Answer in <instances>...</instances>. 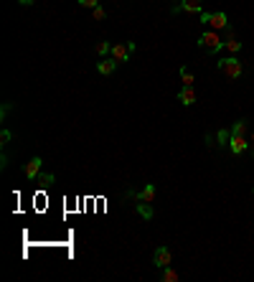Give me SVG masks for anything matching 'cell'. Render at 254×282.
<instances>
[{"instance_id": "obj_1", "label": "cell", "mask_w": 254, "mask_h": 282, "mask_svg": "<svg viewBox=\"0 0 254 282\" xmlns=\"http://www.w3.org/2000/svg\"><path fill=\"white\" fill-rule=\"evenodd\" d=\"M198 46H201L203 51H208V54H219V51L224 49V41H221L219 31H203V33L198 36Z\"/></svg>"}, {"instance_id": "obj_2", "label": "cell", "mask_w": 254, "mask_h": 282, "mask_svg": "<svg viewBox=\"0 0 254 282\" xmlns=\"http://www.w3.org/2000/svg\"><path fill=\"white\" fill-rule=\"evenodd\" d=\"M216 66H219V71L226 76V79H231V82H234V79H239L241 76V61L236 59V56H226V59H219L216 61Z\"/></svg>"}, {"instance_id": "obj_3", "label": "cell", "mask_w": 254, "mask_h": 282, "mask_svg": "<svg viewBox=\"0 0 254 282\" xmlns=\"http://www.w3.org/2000/svg\"><path fill=\"white\" fill-rule=\"evenodd\" d=\"M133 51H135V44H133V41L114 44V46H112V59H114V61H119V64H124L127 59L133 56Z\"/></svg>"}, {"instance_id": "obj_4", "label": "cell", "mask_w": 254, "mask_h": 282, "mask_svg": "<svg viewBox=\"0 0 254 282\" xmlns=\"http://www.w3.org/2000/svg\"><path fill=\"white\" fill-rule=\"evenodd\" d=\"M130 198H135V201H145V204H153L155 201V196H158V188L153 186V183H148L145 188H140V191H133V193H127Z\"/></svg>"}, {"instance_id": "obj_5", "label": "cell", "mask_w": 254, "mask_h": 282, "mask_svg": "<svg viewBox=\"0 0 254 282\" xmlns=\"http://www.w3.org/2000/svg\"><path fill=\"white\" fill-rule=\"evenodd\" d=\"M171 259H173V252L168 249V247H158V249L153 252V264H155L158 269L168 267V264H171Z\"/></svg>"}, {"instance_id": "obj_6", "label": "cell", "mask_w": 254, "mask_h": 282, "mask_svg": "<svg viewBox=\"0 0 254 282\" xmlns=\"http://www.w3.org/2000/svg\"><path fill=\"white\" fill-rule=\"evenodd\" d=\"M41 166H44V160H41L38 155H36V158H31V160H28V163H26L23 173H26V178H28L31 183H33V181H36V178L41 176Z\"/></svg>"}, {"instance_id": "obj_7", "label": "cell", "mask_w": 254, "mask_h": 282, "mask_svg": "<svg viewBox=\"0 0 254 282\" xmlns=\"http://www.w3.org/2000/svg\"><path fill=\"white\" fill-rule=\"evenodd\" d=\"M173 13H193V16H201V0H181V3L173 8Z\"/></svg>"}, {"instance_id": "obj_8", "label": "cell", "mask_w": 254, "mask_h": 282, "mask_svg": "<svg viewBox=\"0 0 254 282\" xmlns=\"http://www.w3.org/2000/svg\"><path fill=\"white\" fill-rule=\"evenodd\" d=\"M208 26L214 28V31H226V28H231L224 11H219V13H208Z\"/></svg>"}, {"instance_id": "obj_9", "label": "cell", "mask_w": 254, "mask_h": 282, "mask_svg": "<svg viewBox=\"0 0 254 282\" xmlns=\"http://www.w3.org/2000/svg\"><path fill=\"white\" fill-rule=\"evenodd\" d=\"M229 150H231V155H244V153L249 150V143H246L241 135H231V140H229Z\"/></svg>"}, {"instance_id": "obj_10", "label": "cell", "mask_w": 254, "mask_h": 282, "mask_svg": "<svg viewBox=\"0 0 254 282\" xmlns=\"http://www.w3.org/2000/svg\"><path fill=\"white\" fill-rule=\"evenodd\" d=\"M196 99H198V94H196V89H193V87H183V89L178 92V102H181L183 107L196 104Z\"/></svg>"}, {"instance_id": "obj_11", "label": "cell", "mask_w": 254, "mask_h": 282, "mask_svg": "<svg viewBox=\"0 0 254 282\" xmlns=\"http://www.w3.org/2000/svg\"><path fill=\"white\" fill-rule=\"evenodd\" d=\"M117 64H119V61H114V59H104V61L97 64V74H99V76H109V74L117 69Z\"/></svg>"}, {"instance_id": "obj_12", "label": "cell", "mask_w": 254, "mask_h": 282, "mask_svg": "<svg viewBox=\"0 0 254 282\" xmlns=\"http://www.w3.org/2000/svg\"><path fill=\"white\" fill-rule=\"evenodd\" d=\"M224 49H226L229 54H239V51H241V41L229 33V41H224Z\"/></svg>"}, {"instance_id": "obj_13", "label": "cell", "mask_w": 254, "mask_h": 282, "mask_svg": "<svg viewBox=\"0 0 254 282\" xmlns=\"http://www.w3.org/2000/svg\"><path fill=\"white\" fill-rule=\"evenodd\" d=\"M160 279H163V282H178V272L171 269V264H168V267L160 269Z\"/></svg>"}, {"instance_id": "obj_14", "label": "cell", "mask_w": 254, "mask_h": 282, "mask_svg": "<svg viewBox=\"0 0 254 282\" xmlns=\"http://www.w3.org/2000/svg\"><path fill=\"white\" fill-rule=\"evenodd\" d=\"M246 130H249V122H246V119H236V122L231 125V135H246Z\"/></svg>"}, {"instance_id": "obj_15", "label": "cell", "mask_w": 254, "mask_h": 282, "mask_svg": "<svg viewBox=\"0 0 254 282\" xmlns=\"http://www.w3.org/2000/svg\"><path fill=\"white\" fill-rule=\"evenodd\" d=\"M138 214H140L145 221H150V219H153V206L145 204V201H140V204H138Z\"/></svg>"}, {"instance_id": "obj_16", "label": "cell", "mask_w": 254, "mask_h": 282, "mask_svg": "<svg viewBox=\"0 0 254 282\" xmlns=\"http://www.w3.org/2000/svg\"><path fill=\"white\" fill-rule=\"evenodd\" d=\"M229 140H231V130H219V132H216L219 148H229Z\"/></svg>"}, {"instance_id": "obj_17", "label": "cell", "mask_w": 254, "mask_h": 282, "mask_svg": "<svg viewBox=\"0 0 254 282\" xmlns=\"http://www.w3.org/2000/svg\"><path fill=\"white\" fill-rule=\"evenodd\" d=\"M178 74H181V82H183V87H193V74H191L186 66H181V71H178Z\"/></svg>"}, {"instance_id": "obj_18", "label": "cell", "mask_w": 254, "mask_h": 282, "mask_svg": "<svg viewBox=\"0 0 254 282\" xmlns=\"http://www.w3.org/2000/svg\"><path fill=\"white\" fill-rule=\"evenodd\" d=\"M94 51H97V56H107V54H112V44L109 41H99Z\"/></svg>"}, {"instance_id": "obj_19", "label": "cell", "mask_w": 254, "mask_h": 282, "mask_svg": "<svg viewBox=\"0 0 254 282\" xmlns=\"http://www.w3.org/2000/svg\"><path fill=\"white\" fill-rule=\"evenodd\" d=\"M54 181H56V178H54L51 173H41V176L36 178V183H41V186H44V188H49V186H51Z\"/></svg>"}, {"instance_id": "obj_20", "label": "cell", "mask_w": 254, "mask_h": 282, "mask_svg": "<svg viewBox=\"0 0 254 282\" xmlns=\"http://www.w3.org/2000/svg\"><path fill=\"white\" fill-rule=\"evenodd\" d=\"M92 16H94V21H104L107 18V11L102 6H97V8H92Z\"/></svg>"}, {"instance_id": "obj_21", "label": "cell", "mask_w": 254, "mask_h": 282, "mask_svg": "<svg viewBox=\"0 0 254 282\" xmlns=\"http://www.w3.org/2000/svg\"><path fill=\"white\" fill-rule=\"evenodd\" d=\"M76 3H79L81 8H97V6H99V0H76Z\"/></svg>"}, {"instance_id": "obj_22", "label": "cell", "mask_w": 254, "mask_h": 282, "mask_svg": "<svg viewBox=\"0 0 254 282\" xmlns=\"http://www.w3.org/2000/svg\"><path fill=\"white\" fill-rule=\"evenodd\" d=\"M11 137H13V135H11V130H3V132H0V140H3V145H6V143H11Z\"/></svg>"}, {"instance_id": "obj_23", "label": "cell", "mask_w": 254, "mask_h": 282, "mask_svg": "<svg viewBox=\"0 0 254 282\" xmlns=\"http://www.w3.org/2000/svg\"><path fill=\"white\" fill-rule=\"evenodd\" d=\"M8 109H11V104L6 102V104H3V109H0V119H6V114H8Z\"/></svg>"}, {"instance_id": "obj_24", "label": "cell", "mask_w": 254, "mask_h": 282, "mask_svg": "<svg viewBox=\"0 0 254 282\" xmlns=\"http://www.w3.org/2000/svg\"><path fill=\"white\" fill-rule=\"evenodd\" d=\"M6 166H8V155L3 153V155H0V168H6Z\"/></svg>"}, {"instance_id": "obj_25", "label": "cell", "mask_w": 254, "mask_h": 282, "mask_svg": "<svg viewBox=\"0 0 254 282\" xmlns=\"http://www.w3.org/2000/svg\"><path fill=\"white\" fill-rule=\"evenodd\" d=\"M18 3H21V6H31V3H33V0H18Z\"/></svg>"}, {"instance_id": "obj_26", "label": "cell", "mask_w": 254, "mask_h": 282, "mask_svg": "<svg viewBox=\"0 0 254 282\" xmlns=\"http://www.w3.org/2000/svg\"><path fill=\"white\" fill-rule=\"evenodd\" d=\"M249 145H251V155H254V132H251V140H249Z\"/></svg>"}]
</instances>
